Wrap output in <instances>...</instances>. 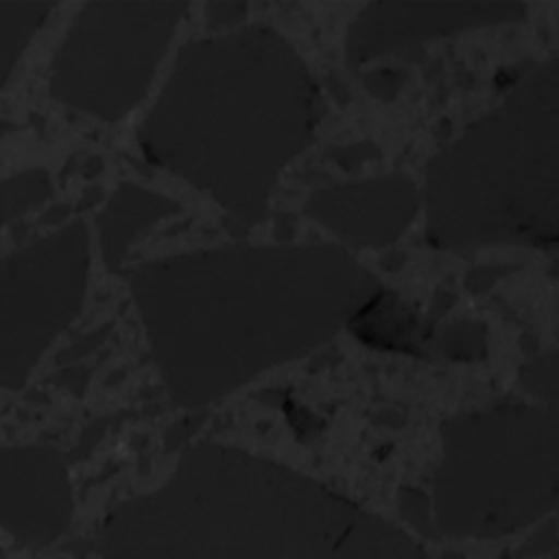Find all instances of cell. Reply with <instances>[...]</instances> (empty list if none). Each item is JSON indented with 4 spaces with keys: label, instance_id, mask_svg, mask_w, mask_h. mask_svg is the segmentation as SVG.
I'll use <instances>...</instances> for the list:
<instances>
[{
    "label": "cell",
    "instance_id": "cell-7",
    "mask_svg": "<svg viewBox=\"0 0 559 559\" xmlns=\"http://www.w3.org/2000/svg\"><path fill=\"white\" fill-rule=\"evenodd\" d=\"M417 188L402 175L317 190L306 214L356 247H384L397 240L417 212Z\"/></svg>",
    "mask_w": 559,
    "mask_h": 559
},
{
    "label": "cell",
    "instance_id": "cell-4",
    "mask_svg": "<svg viewBox=\"0 0 559 559\" xmlns=\"http://www.w3.org/2000/svg\"><path fill=\"white\" fill-rule=\"evenodd\" d=\"M186 2H92L57 50L50 94L68 107L118 120L144 96Z\"/></svg>",
    "mask_w": 559,
    "mask_h": 559
},
{
    "label": "cell",
    "instance_id": "cell-5",
    "mask_svg": "<svg viewBox=\"0 0 559 559\" xmlns=\"http://www.w3.org/2000/svg\"><path fill=\"white\" fill-rule=\"evenodd\" d=\"M90 236L74 221L0 260V386L28 378L83 304Z\"/></svg>",
    "mask_w": 559,
    "mask_h": 559
},
{
    "label": "cell",
    "instance_id": "cell-10",
    "mask_svg": "<svg viewBox=\"0 0 559 559\" xmlns=\"http://www.w3.org/2000/svg\"><path fill=\"white\" fill-rule=\"evenodd\" d=\"M50 11L52 4L41 2H0V85Z\"/></svg>",
    "mask_w": 559,
    "mask_h": 559
},
{
    "label": "cell",
    "instance_id": "cell-13",
    "mask_svg": "<svg viewBox=\"0 0 559 559\" xmlns=\"http://www.w3.org/2000/svg\"><path fill=\"white\" fill-rule=\"evenodd\" d=\"M555 376H557V354L548 352L546 356L537 358L535 362L526 365L524 369V380L528 382V386H533L535 382H546V386H555Z\"/></svg>",
    "mask_w": 559,
    "mask_h": 559
},
{
    "label": "cell",
    "instance_id": "cell-11",
    "mask_svg": "<svg viewBox=\"0 0 559 559\" xmlns=\"http://www.w3.org/2000/svg\"><path fill=\"white\" fill-rule=\"evenodd\" d=\"M52 192L46 170L20 173L0 181V225L46 201Z\"/></svg>",
    "mask_w": 559,
    "mask_h": 559
},
{
    "label": "cell",
    "instance_id": "cell-3",
    "mask_svg": "<svg viewBox=\"0 0 559 559\" xmlns=\"http://www.w3.org/2000/svg\"><path fill=\"white\" fill-rule=\"evenodd\" d=\"M559 63L526 81L426 170V234L435 247L557 242Z\"/></svg>",
    "mask_w": 559,
    "mask_h": 559
},
{
    "label": "cell",
    "instance_id": "cell-8",
    "mask_svg": "<svg viewBox=\"0 0 559 559\" xmlns=\"http://www.w3.org/2000/svg\"><path fill=\"white\" fill-rule=\"evenodd\" d=\"M177 212L179 205L173 199L138 188L133 183H122L109 199L107 207L98 214V234L105 264L116 271L124 260L129 245L140 231Z\"/></svg>",
    "mask_w": 559,
    "mask_h": 559
},
{
    "label": "cell",
    "instance_id": "cell-9",
    "mask_svg": "<svg viewBox=\"0 0 559 559\" xmlns=\"http://www.w3.org/2000/svg\"><path fill=\"white\" fill-rule=\"evenodd\" d=\"M356 334H360L369 345H380L386 349H413L415 323L411 314L393 299L380 293L365 310H360L352 321Z\"/></svg>",
    "mask_w": 559,
    "mask_h": 559
},
{
    "label": "cell",
    "instance_id": "cell-6",
    "mask_svg": "<svg viewBox=\"0 0 559 559\" xmlns=\"http://www.w3.org/2000/svg\"><path fill=\"white\" fill-rule=\"evenodd\" d=\"M526 13L520 2H378L369 4L347 31V59L362 63L417 41L448 33L518 22Z\"/></svg>",
    "mask_w": 559,
    "mask_h": 559
},
{
    "label": "cell",
    "instance_id": "cell-14",
    "mask_svg": "<svg viewBox=\"0 0 559 559\" xmlns=\"http://www.w3.org/2000/svg\"><path fill=\"white\" fill-rule=\"evenodd\" d=\"M205 9H207V24L216 28L238 22L247 13V4L242 2H210Z\"/></svg>",
    "mask_w": 559,
    "mask_h": 559
},
{
    "label": "cell",
    "instance_id": "cell-12",
    "mask_svg": "<svg viewBox=\"0 0 559 559\" xmlns=\"http://www.w3.org/2000/svg\"><path fill=\"white\" fill-rule=\"evenodd\" d=\"M443 352L452 358H483L485 356V330L476 323H459L445 330Z\"/></svg>",
    "mask_w": 559,
    "mask_h": 559
},
{
    "label": "cell",
    "instance_id": "cell-2",
    "mask_svg": "<svg viewBox=\"0 0 559 559\" xmlns=\"http://www.w3.org/2000/svg\"><path fill=\"white\" fill-rule=\"evenodd\" d=\"M323 116L297 50L269 26L186 44L138 131L148 162L210 194L249 229Z\"/></svg>",
    "mask_w": 559,
    "mask_h": 559
},
{
    "label": "cell",
    "instance_id": "cell-1",
    "mask_svg": "<svg viewBox=\"0 0 559 559\" xmlns=\"http://www.w3.org/2000/svg\"><path fill=\"white\" fill-rule=\"evenodd\" d=\"M129 288L166 386L188 404L308 354L382 293L334 245L170 255L135 269Z\"/></svg>",
    "mask_w": 559,
    "mask_h": 559
}]
</instances>
